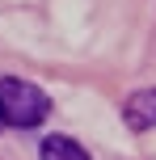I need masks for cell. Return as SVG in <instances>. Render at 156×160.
<instances>
[{
    "instance_id": "1",
    "label": "cell",
    "mask_w": 156,
    "mask_h": 160,
    "mask_svg": "<svg viewBox=\"0 0 156 160\" xmlns=\"http://www.w3.org/2000/svg\"><path fill=\"white\" fill-rule=\"evenodd\" d=\"M51 114V97L42 93L34 80H21V76H4L0 80V122L4 127H42Z\"/></svg>"
},
{
    "instance_id": "2",
    "label": "cell",
    "mask_w": 156,
    "mask_h": 160,
    "mask_svg": "<svg viewBox=\"0 0 156 160\" xmlns=\"http://www.w3.org/2000/svg\"><path fill=\"white\" fill-rule=\"evenodd\" d=\"M123 122L131 131H156V88H139L123 101Z\"/></svg>"
},
{
    "instance_id": "3",
    "label": "cell",
    "mask_w": 156,
    "mask_h": 160,
    "mask_svg": "<svg viewBox=\"0 0 156 160\" xmlns=\"http://www.w3.org/2000/svg\"><path fill=\"white\" fill-rule=\"evenodd\" d=\"M38 156L42 160H89V152L76 139H68V135H47L42 148H38Z\"/></svg>"
},
{
    "instance_id": "4",
    "label": "cell",
    "mask_w": 156,
    "mask_h": 160,
    "mask_svg": "<svg viewBox=\"0 0 156 160\" xmlns=\"http://www.w3.org/2000/svg\"><path fill=\"white\" fill-rule=\"evenodd\" d=\"M0 127H4V122H0Z\"/></svg>"
}]
</instances>
